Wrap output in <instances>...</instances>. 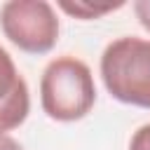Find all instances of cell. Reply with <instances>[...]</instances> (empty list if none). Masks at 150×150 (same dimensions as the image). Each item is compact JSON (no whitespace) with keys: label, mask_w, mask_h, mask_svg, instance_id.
Returning <instances> with one entry per match:
<instances>
[{"label":"cell","mask_w":150,"mask_h":150,"mask_svg":"<svg viewBox=\"0 0 150 150\" xmlns=\"http://www.w3.org/2000/svg\"><path fill=\"white\" fill-rule=\"evenodd\" d=\"M129 150H150V124H143L134 131L129 141Z\"/></svg>","instance_id":"cell-6"},{"label":"cell","mask_w":150,"mask_h":150,"mask_svg":"<svg viewBox=\"0 0 150 150\" xmlns=\"http://www.w3.org/2000/svg\"><path fill=\"white\" fill-rule=\"evenodd\" d=\"M5 38L28 54H47L59 40V16L47 0H9L0 7Z\"/></svg>","instance_id":"cell-3"},{"label":"cell","mask_w":150,"mask_h":150,"mask_svg":"<svg viewBox=\"0 0 150 150\" xmlns=\"http://www.w3.org/2000/svg\"><path fill=\"white\" fill-rule=\"evenodd\" d=\"M134 14H136L138 23L150 33V0H136L134 2Z\"/></svg>","instance_id":"cell-7"},{"label":"cell","mask_w":150,"mask_h":150,"mask_svg":"<svg viewBox=\"0 0 150 150\" xmlns=\"http://www.w3.org/2000/svg\"><path fill=\"white\" fill-rule=\"evenodd\" d=\"M30 110L28 84L16 70L7 49L0 47V134L21 127Z\"/></svg>","instance_id":"cell-4"},{"label":"cell","mask_w":150,"mask_h":150,"mask_svg":"<svg viewBox=\"0 0 150 150\" xmlns=\"http://www.w3.org/2000/svg\"><path fill=\"white\" fill-rule=\"evenodd\" d=\"M0 150H23L19 141H14L12 136L7 134H0Z\"/></svg>","instance_id":"cell-8"},{"label":"cell","mask_w":150,"mask_h":150,"mask_svg":"<svg viewBox=\"0 0 150 150\" xmlns=\"http://www.w3.org/2000/svg\"><path fill=\"white\" fill-rule=\"evenodd\" d=\"M59 7H61L66 14L75 16V19H84V21H89V19H98V16H103V14L112 12V9H120V7H124V2L91 5V2H87V0H77V2H70V0H59Z\"/></svg>","instance_id":"cell-5"},{"label":"cell","mask_w":150,"mask_h":150,"mask_svg":"<svg viewBox=\"0 0 150 150\" xmlns=\"http://www.w3.org/2000/svg\"><path fill=\"white\" fill-rule=\"evenodd\" d=\"M101 80L112 98L150 108V40L124 35L108 42L101 54Z\"/></svg>","instance_id":"cell-2"},{"label":"cell","mask_w":150,"mask_h":150,"mask_svg":"<svg viewBox=\"0 0 150 150\" xmlns=\"http://www.w3.org/2000/svg\"><path fill=\"white\" fill-rule=\"evenodd\" d=\"M40 103L56 122H77L96 103V84L89 66L70 54L52 59L40 77Z\"/></svg>","instance_id":"cell-1"}]
</instances>
